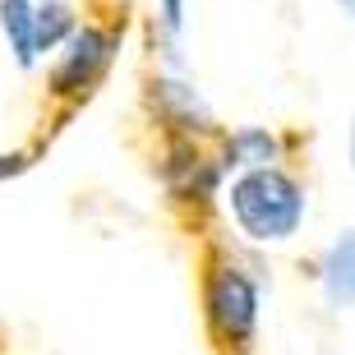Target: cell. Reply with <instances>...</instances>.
<instances>
[{"instance_id": "obj_1", "label": "cell", "mask_w": 355, "mask_h": 355, "mask_svg": "<svg viewBox=\"0 0 355 355\" xmlns=\"http://www.w3.org/2000/svg\"><path fill=\"white\" fill-rule=\"evenodd\" d=\"M231 217L250 240H291L304 222V189L282 166H250L231 180Z\"/></svg>"}, {"instance_id": "obj_2", "label": "cell", "mask_w": 355, "mask_h": 355, "mask_svg": "<svg viewBox=\"0 0 355 355\" xmlns=\"http://www.w3.org/2000/svg\"><path fill=\"white\" fill-rule=\"evenodd\" d=\"M120 51V28L116 24H79L60 42L55 51V65H51V97H65V102H83L102 74L111 69Z\"/></svg>"}, {"instance_id": "obj_3", "label": "cell", "mask_w": 355, "mask_h": 355, "mask_svg": "<svg viewBox=\"0 0 355 355\" xmlns=\"http://www.w3.org/2000/svg\"><path fill=\"white\" fill-rule=\"evenodd\" d=\"M208 318L217 337L245 346L254 337V323H259V286L240 268H217L208 277Z\"/></svg>"}, {"instance_id": "obj_4", "label": "cell", "mask_w": 355, "mask_h": 355, "mask_svg": "<svg viewBox=\"0 0 355 355\" xmlns=\"http://www.w3.org/2000/svg\"><path fill=\"white\" fill-rule=\"evenodd\" d=\"M153 102H157V111L166 120H171L180 134H203V130H212V111H208V102L198 97L194 88L184 79H171V74H157L153 79Z\"/></svg>"}, {"instance_id": "obj_5", "label": "cell", "mask_w": 355, "mask_h": 355, "mask_svg": "<svg viewBox=\"0 0 355 355\" xmlns=\"http://www.w3.org/2000/svg\"><path fill=\"white\" fill-rule=\"evenodd\" d=\"M0 33L19 69H37V0H0Z\"/></svg>"}, {"instance_id": "obj_6", "label": "cell", "mask_w": 355, "mask_h": 355, "mask_svg": "<svg viewBox=\"0 0 355 355\" xmlns=\"http://www.w3.org/2000/svg\"><path fill=\"white\" fill-rule=\"evenodd\" d=\"M323 291H328V304H337V309L355 304V231H346L323 254Z\"/></svg>"}, {"instance_id": "obj_7", "label": "cell", "mask_w": 355, "mask_h": 355, "mask_svg": "<svg viewBox=\"0 0 355 355\" xmlns=\"http://www.w3.org/2000/svg\"><path fill=\"white\" fill-rule=\"evenodd\" d=\"M277 153H282V144H277V134L259 130V125H250V130H236L231 139H226V153H222V166H272Z\"/></svg>"}, {"instance_id": "obj_8", "label": "cell", "mask_w": 355, "mask_h": 355, "mask_svg": "<svg viewBox=\"0 0 355 355\" xmlns=\"http://www.w3.org/2000/svg\"><path fill=\"white\" fill-rule=\"evenodd\" d=\"M79 28V10H74V0H37V55L60 51V42L69 37Z\"/></svg>"}, {"instance_id": "obj_9", "label": "cell", "mask_w": 355, "mask_h": 355, "mask_svg": "<svg viewBox=\"0 0 355 355\" xmlns=\"http://www.w3.org/2000/svg\"><path fill=\"white\" fill-rule=\"evenodd\" d=\"M157 14H162L166 37H175V33L184 28V0H157Z\"/></svg>"}, {"instance_id": "obj_10", "label": "cell", "mask_w": 355, "mask_h": 355, "mask_svg": "<svg viewBox=\"0 0 355 355\" xmlns=\"http://www.w3.org/2000/svg\"><path fill=\"white\" fill-rule=\"evenodd\" d=\"M28 166V157H19V153H14V157H0V180H10V175H19Z\"/></svg>"}, {"instance_id": "obj_11", "label": "cell", "mask_w": 355, "mask_h": 355, "mask_svg": "<svg viewBox=\"0 0 355 355\" xmlns=\"http://www.w3.org/2000/svg\"><path fill=\"white\" fill-rule=\"evenodd\" d=\"M337 5H342V10H346V14H355V0H337Z\"/></svg>"}, {"instance_id": "obj_12", "label": "cell", "mask_w": 355, "mask_h": 355, "mask_svg": "<svg viewBox=\"0 0 355 355\" xmlns=\"http://www.w3.org/2000/svg\"><path fill=\"white\" fill-rule=\"evenodd\" d=\"M351 166H355V125H351Z\"/></svg>"}]
</instances>
